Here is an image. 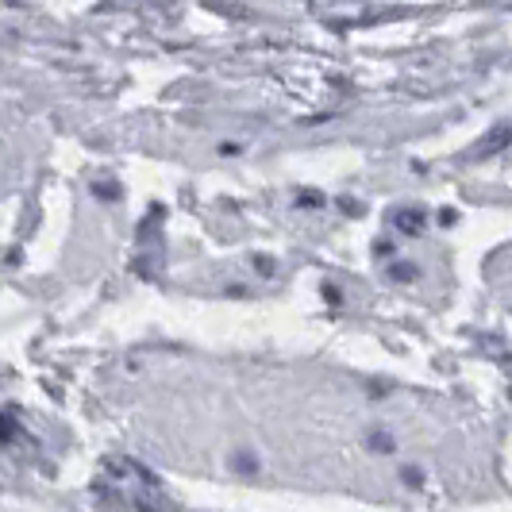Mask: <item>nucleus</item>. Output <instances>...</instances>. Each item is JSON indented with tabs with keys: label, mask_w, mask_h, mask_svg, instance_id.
<instances>
[{
	"label": "nucleus",
	"mask_w": 512,
	"mask_h": 512,
	"mask_svg": "<svg viewBox=\"0 0 512 512\" xmlns=\"http://www.w3.org/2000/svg\"><path fill=\"white\" fill-rule=\"evenodd\" d=\"M0 439H12V420H4V412H0Z\"/></svg>",
	"instance_id": "7ed1b4c3"
},
{
	"label": "nucleus",
	"mask_w": 512,
	"mask_h": 512,
	"mask_svg": "<svg viewBox=\"0 0 512 512\" xmlns=\"http://www.w3.org/2000/svg\"><path fill=\"white\" fill-rule=\"evenodd\" d=\"M389 274H393L397 282H412V278H416V266H409V262H397Z\"/></svg>",
	"instance_id": "f03ea898"
},
{
	"label": "nucleus",
	"mask_w": 512,
	"mask_h": 512,
	"mask_svg": "<svg viewBox=\"0 0 512 512\" xmlns=\"http://www.w3.org/2000/svg\"><path fill=\"white\" fill-rule=\"evenodd\" d=\"M393 224H397V231H405V235H420L424 231V212L401 208V212H393Z\"/></svg>",
	"instance_id": "f257e3e1"
}]
</instances>
